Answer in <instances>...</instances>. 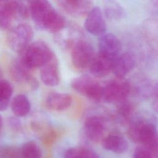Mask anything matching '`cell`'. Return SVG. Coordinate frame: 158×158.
I'll return each mask as SVG.
<instances>
[{"mask_svg":"<svg viewBox=\"0 0 158 158\" xmlns=\"http://www.w3.org/2000/svg\"><path fill=\"white\" fill-rule=\"evenodd\" d=\"M2 118L0 115V128L2 127Z\"/></svg>","mask_w":158,"mask_h":158,"instance_id":"f1b7e54d","label":"cell"},{"mask_svg":"<svg viewBox=\"0 0 158 158\" xmlns=\"http://www.w3.org/2000/svg\"><path fill=\"white\" fill-rule=\"evenodd\" d=\"M70 85L73 90L85 98L94 102H102V84L94 78L81 75L73 78Z\"/></svg>","mask_w":158,"mask_h":158,"instance_id":"5b68a950","label":"cell"},{"mask_svg":"<svg viewBox=\"0 0 158 158\" xmlns=\"http://www.w3.org/2000/svg\"><path fill=\"white\" fill-rule=\"evenodd\" d=\"M136 59L133 54L130 52H125L119 54L114 60L112 72L117 78H125L135 67Z\"/></svg>","mask_w":158,"mask_h":158,"instance_id":"5bb4252c","label":"cell"},{"mask_svg":"<svg viewBox=\"0 0 158 158\" xmlns=\"http://www.w3.org/2000/svg\"><path fill=\"white\" fill-rule=\"evenodd\" d=\"M55 54L48 44L39 40L31 43L20 54V59L32 70L35 68H41Z\"/></svg>","mask_w":158,"mask_h":158,"instance_id":"3957f363","label":"cell"},{"mask_svg":"<svg viewBox=\"0 0 158 158\" xmlns=\"http://www.w3.org/2000/svg\"><path fill=\"white\" fill-rule=\"evenodd\" d=\"M13 88L6 80L0 79V111L6 110L11 102Z\"/></svg>","mask_w":158,"mask_h":158,"instance_id":"7402d4cb","label":"cell"},{"mask_svg":"<svg viewBox=\"0 0 158 158\" xmlns=\"http://www.w3.org/2000/svg\"><path fill=\"white\" fill-rule=\"evenodd\" d=\"M78 29L66 25L59 32L55 33V40L61 47L71 49L74 44L83 38Z\"/></svg>","mask_w":158,"mask_h":158,"instance_id":"ac0fdd59","label":"cell"},{"mask_svg":"<svg viewBox=\"0 0 158 158\" xmlns=\"http://www.w3.org/2000/svg\"><path fill=\"white\" fill-rule=\"evenodd\" d=\"M128 122V134L130 139L141 143L157 157L158 130L153 115L141 112L133 115Z\"/></svg>","mask_w":158,"mask_h":158,"instance_id":"6da1fadb","label":"cell"},{"mask_svg":"<svg viewBox=\"0 0 158 158\" xmlns=\"http://www.w3.org/2000/svg\"><path fill=\"white\" fill-rule=\"evenodd\" d=\"M103 9L105 16L112 20H120L127 16V12L123 7L115 1H104Z\"/></svg>","mask_w":158,"mask_h":158,"instance_id":"44dd1931","label":"cell"},{"mask_svg":"<svg viewBox=\"0 0 158 158\" xmlns=\"http://www.w3.org/2000/svg\"><path fill=\"white\" fill-rule=\"evenodd\" d=\"M57 4L65 13L75 17L87 15L94 7L92 2L85 0H62Z\"/></svg>","mask_w":158,"mask_h":158,"instance_id":"7c38bea8","label":"cell"},{"mask_svg":"<svg viewBox=\"0 0 158 158\" xmlns=\"http://www.w3.org/2000/svg\"><path fill=\"white\" fill-rule=\"evenodd\" d=\"M0 158H22L20 149L15 146H4L0 149Z\"/></svg>","mask_w":158,"mask_h":158,"instance_id":"484cf974","label":"cell"},{"mask_svg":"<svg viewBox=\"0 0 158 158\" xmlns=\"http://www.w3.org/2000/svg\"><path fill=\"white\" fill-rule=\"evenodd\" d=\"M20 149L22 158H41V149L33 141L26 142Z\"/></svg>","mask_w":158,"mask_h":158,"instance_id":"cb8c5ba5","label":"cell"},{"mask_svg":"<svg viewBox=\"0 0 158 158\" xmlns=\"http://www.w3.org/2000/svg\"><path fill=\"white\" fill-rule=\"evenodd\" d=\"M64 158H99V156L89 148L77 146L68 149L65 152Z\"/></svg>","mask_w":158,"mask_h":158,"instance_id":"603a6c76","label":"cell"},{"mask_svg":"<svg viewBox=\"0 0 158 158\" xmlns=\"http://www.w3.org/2000/svg\"><path fill=\"white\" fill-rule=\"evenodd\" d=\"M17 19H20L19 1H0V29H10L14 20Z\"/></svg>","mask_w":158,"mask_h":158,"instance_id":"8fae6325","label":"cell"},{"mask_svg":"<svg viewBox=\"0 0 158 158\" xmlns=\"http://www.w3.org/2000/svg\"><path fill=\"white\" fill-rule=\"evenodd\" d=\"M2 76V70H1V69L0 67V79H1Z\"/></svg>","mask_w":158,"mask_h":158,"instance_id":"f546056e","label":"cell"},{"mask_svg":"<svg viewBox=\"0 0 158 158\" xmlns=\"http://www.w3.org/2000/svg\"><path fill=\"white\" fill-rule=\"evenodd\" d=\"M84 27L89 33L94 36L105 33L106 24L102 12L98 6H94L86 15Z\"/></svg>","mask_w":158,"mask_h":158,"instance_id":"30bf717a","label":"cell"},{"mask_svg":"<svg viewBox=\"0 0 158 158\" xmlns=\"http://www.w3.org/2000/svg\"><path fill=\"white\" fill-rule=\"evenodd\" d=\"M114 60L107 58L99 52L94 54L89 66V72L96 78H102L112 72Z\"/></svg>","mask_w":158,"mask_h":158,"instance_id":"2e32d148","label":"cell"},{"mask_svg":"<svg viewBox=\"0 0 158 158\" xmlns=\"http://www.w3.org/2000/svg\"><path fill=\"white\" fill-rule=\"evenodd\" d=\"M130 90V85L125 78L111 80L102 84V102L121 103L127 100Z\"/></svg>","mask_w":158,"mask_h":158,"instance_id":"277c9868","label":"cell"},{"mask_svg":"<svg viewBox=\"0 0 158 158\" xmlns=\"http://www.w3.org/2000/svg\"><path fill=\"white\" fill-rule=\"evenodd\" d=\"M122 43L114 34L105 33L99 37V53L112 60L120 54Z\"/></svg>","mask_w":158,"mask_h":158,"instance_id":"9c48e42d","label":"cell"},{"mask_svg":"<svg viewBox=\"0 0 158 158\" xmlns=\"http://www.w3.org/2000/svg\"><path fill=\"white\" fill-rule=\"evenodd\" d=\"M83 130L86 136L90 141H102L106 136V123L104 119L101 116L91 115L85 119Z\"/></svg>","mask_w":158,"mask_h":158,"instance_id":"ba28073f","label":"cell"},{"mask_svg":"<svg viewBox=\"0 0 158 158\" xmlns=\"http://www.w3.org/2000/svg\"><path fill=\"white\" fill-rule=\"evenodd\" d=\"M30 15L35 25L42 30L54 34L67 24L64 17L48 1L35 0L28 2Z\"/></svg>","mask_w":158,"mask_h":158,"instance_id":"7a4b0ae2","label":"cell"},{"mask_svg":"<svg viewBox=\"0 0 158 158\" xmlns=\"http://www.w3.org/2000/svg\"><path fill=\"white\" fill-rule=\"evenodd\" d=\"M102 147L116 154H122L128 149V143L126 138L120 133H112L106 136L102 140Z\"/></svg>","mask_w":158,"mask_h":158,"instance_id":"e0dca14e","label":"cell"},{"mask_svg":"<svg viewBox=\"0 0 158 158\" xmlns=\"http://www.w3.org/2000/svg\"><path fill=\"white\" fill-rule=\"evenodd\" d=\"M10 108L13 114L17 117H23L30 112L31 103L29 99L25 95L19 94L12 99Z\"/></svg>","mask_w":158,"mask_h":158,"instance_id":"ffe728a7","label":"cell"},{"mask_svg":"<svg viewBox=\"0 0 158 158\" xmlns=\"http://www.w3.org/2000/svg\"><path fill=\"white\" fill-rule=\"evenodd\" d=\"M71 59L73 66L78 69L89 67L94 56L92 45L81 38L77 41L70 49Z\"/></svg>","mask_w":158,"mask_h":158,"instance_id":"52a82bcc","label":"cell"},{"mask_svg":"<svg viewBox=\"0 0 158 158\" xmlns=\"http://www.w3.org/2000/svg\"><path fill=\"white\" fill-rule=\"evenodd\" d=\"M40 78L42 82L48 86H56L60 82V72L57 58L54 55L41 67Z\"/></svg>","mask_w":158,"mask_h":158,"instance_id":"4fadbf2b","label":"cell"},{"mask_svg":"<svg viewBox=\"0 0 158 158\" xmlns=\"http://www.w3.org/2000/svg\"><path fill=\"white\" fill-rule=\"evenodd\" d=\"M155 155L146 148L140 146L135 148L133 158H155Z\"/></svg>","mask_w":158,"mask_h":158,"instance_id":"4316f807","label":"cell"},{"mask_svg":"<svg viewBox=\"0 0 158 158\" xmlns=\"http://www.w3.org/2000/svg\"><path fill=\"white\" fill-rule=\"evenodd\" d=\"M152 94V106L153 109L158 112V83L153 88Z\"/></svg>","mask_w":158,"mask_h":158,"instance_id":"83f0119b","label":"cell"},{"mask_svg":"<svg viewBox=\"0 0 158 158\" xmlns=\"http://www.w3.org/2000/svg\"><path fill=\"white\" fill-rule=\"evenodd\" d=\"M31 70L20 58L13 62L10 69L12 75L17 81L19 83H27L35 88L38 85V81L32 76Z\"/></svg>","mask_w":158,"mask_h":158,"instance_id":"9a60e30c","label":"cell"},{"mask_svg":"<svg viewBox=\"0 0 158 158\" xmlns=\"http://www.w3.org/2000/svg\"><path fill=\"white\" fill-rule=\"evenodd\" d=\"M72 102V98L70 94L60 92L50 93L46 99L47 107L56 111H62L68 109Z\"/></svg>","mask_w":158,"mask_h":158,"instance_id":"d6986e66","label":"cell"},{"mask_svg":"<svg viewBox=\"0 0 158 158\" xmlns=\"http://www.w3.org/2000/svg\"><path fill=\"white\" fill-rule=\"evenodd\" d=\"M133 107L129 102L125 101L121 103H119L118 107V114L120 118L123 120L130 121L133 116Z\"/></svg>","mask_w":158,"mask_h":158,"instance_id":"d4e9b609","label":"cell"},{"mask_svg":"<svg viewBox=\"0 0 158 158\" xmlns=\"http://www.w3.org/2000/svg\"><path fill=\"white\" fill-rule=\"evenodd\" d=\"M32 27L27 23H22L12 27L8 35V43L10 48L20 54L31 43L33 38Z\"/></svg>","mask_w":158,"mask_h":158,"instance_id":"8992f818","label":"cell"}]
</instances>
